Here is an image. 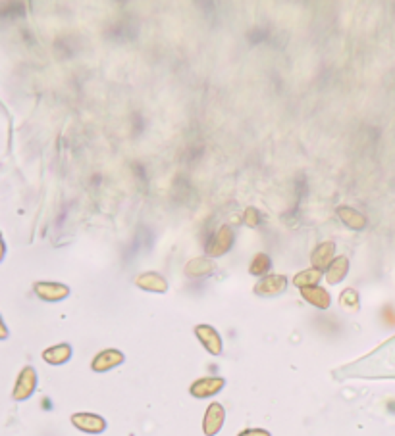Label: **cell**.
<instances>
[{"instance_id":"cell-1","label":"cell","mask_w":395,"mask_h":436,"mask_svg":"<svg viewBox=\"0 0 395 436\" xmlns=\"http://www.w3.org/2000/svg\"><path fill=\"white\" fill-rule=\"evenodd\" d=\"M234 240H235L234 229H232L230 225H222V227L209 238V242L204 246V254H207V258H210V260L222 258V256L228 254V252L232 250Z\"/></svg>"},{"instance_id":"cell-2","label":"cell","mask_w":395,"mask_h":436,"mask_svg":"<svg viewBox=\"0 0 395 436\" xmlns=\"http://www.w3.org/2000/svg\"><path fill=\"white\" fill-rule=\"evenodd\" d=\"M37 371H35V367L31 365H25L24 369L20 371L16 379V384H14V390H12V398L16 400V402H25V400H29V398L35 394V390H37Z\"/></svg>"},{"instance_id":"cell-3","label":"cell","mask_w":395,"mask_h":436,"mask_svg":"<svg viewBox=\"0 0 395 436\" xmlns=\"http://www.w3.org/2000/svg\"><path fill=\"white\" fill-rule=\"evenodd\" d=\"M72 425L81 433L85 435H103L108 427V423L103 415H97V413H89V412H80L73 413L72 417Z\"/></svg>"},{"instance_id":"cell-4","label":"cell","mask_w":395,"mask_h":436,"mask_svg":"<svg viewBox=\"0 0 395 436\" xmlns=\"http://www.w3.org/2000/svg\"><path fill=\"white\" fill-rule=\"evenodd\" d=\"M288 277L285 275H280V273H272V275H267V277L258 279V283L253 288V293L260 296V298H276L280 294L285 293L288 288Z\"/></svg>"},{"instance_id":"cell-5","label":"cell","mask_w":395,"mask_h":436,"mask_svg":"<svg viewBox=\"0 0 395 436\" xmlns=\"http://www.w3.org/2000/svg\"><path fill=\"white\" fill-rule=\"evenodd\" d=\"M224 387H226L224 377H201V379L191 382L189 394L193 398H199V400H204V398L216 396L218 392L224 390Z\"/></svg>"},{"instance_id":"cell-6","label":"cell","mask_w":395,"mask_h":436,"mask_svg":"<svg viewBox=\"0 0 395 436\" xmlns=\"http://www.w3.org/2000/svg\"><path fill=\"white\" fill-rule=\"evenodd\" d=\"M195 336L199 338V342L202 344V348L209 352L210 356H220L222 350H224V342H222V336L218 333L216 329L212 325H207V323H201L193 329Z\"/></svg>"},{"instance_id":"cell-7","label":"cell","mask_w":395,"mask_h":436,"mask_svg":"<svg viewBox=\"0 0 395 436\" xmlns=\"http://www.w3.org/2000/svg\"><path fill=\"white\" fill-rule=\"evenodd\" d=\"M224 423H226L224 405L218 404V402L209 404L207 412H204V417H202V433H204V436H216L224 427Z\"/></svg>"},{"instance_id":"cell-8","label":"cell","mask_w":395,"mask_h":436,"mask_svg":"<svg viewBox=\"0 0 395 436\" xmlns=\"http://www.w3.org/2000/svg\"><path fill=\"white\" fill-rule=\"evenodd\" d=\"M33 290L43 302H62L70 296V286L52 281H39L33 285Z\"/></svg>"},{"instance_id":"cell-9","label":"cell","mask_w":395,"mask_h":436,"mask_svg":"<svg viewBox=\"0 0 395 436\" xmlns=\"http://www.w3.org/2000/svg\"><path fill=\"white\" fill-rule=\"evenodd\" d=\"M124 361H126V356H124L121 350L106 348L100 350L97 356L93 357L91 369L95 373H108L112 371V369H116V367L124 364Z\"/></svg>"},{"instance_id":"cell-10","label":"cell","mask_w":395,"mask_h":436,"mask_svg":"<svg viewBox=\"0 0 395 436\" xmlns=\"http://www.w3.org/2000/svg\"><path fill=\"white\" fill-rule=\"evenodd\" d=\"M133 283L137 288L141 290H147V293H156V294H164L168 293V281L162 277L161 273H156V271H145V273H141L137 277L133 279Z\"/></svg>"},{"instance_id":"cell-11","label":"cell","mask_w":395,"mask_h":436,"mask_svg":"<svg viewBox=\"0 0 395 436\" xmlns=\"http://www.w3.org/2000/svg\"><path fill=\"white\" fill-rule=\"evenodd\" d=\"M334 258H336V242L326 240V242H320V244L313 250V254H311V263H313L315 270L326 271L328 270V265L334 262Z\"/></svg>"},{"instance_id":"cell-12","label":"cell","mask_w":395,"mask_h":436,"mask_svg":"<svg viewBox=\"0 0 395 436\" xmlns=\"http://www.w3.org/2000/svg\"><path fill=\"white\" fill-rule=\"evenodd\" d=\"M336 214H338L339 221L345 225L347 229L353 231H363L366 225H368V219L366 215L361 214L359 210L351 206H338L336 208Z\"/></svg>"},{"instance_id":"cell-13","label":"cell","mask_w":395,"mask_h":436,"mask_svg":"<svg viewBox=\"0 0 395 436\" xmlns=\"http://www.w3.org/2000/svg\"><path fill=\"white\" fill-rule=\"evenodd\" d=\"M72 356L73 348L72 344H68V342H60V344L43 350V359L49 365H64L72 359Z\"/></svg>"},{"instance_id":"cell-14","label":"cell","mask_w":395,"mask_h":436,"mask_svg":"<svg viewBox=\"0 0 395 436\" xmlns=\"http://www.w3.org/2000/svg\"><path fill=\"white\" fill-rule=\"evenodd\" d=\"M214 271H216V263L207 256H199V258H193L186 263V275L191 279H202L210 273H214Z\"/></svg>"},{"instance_id":"cell-15","label":"cell","mask_w":395,"mask_h":436,"mask_svg":"<svg viewBox=\"0 0 395 436\" xmlns=\"http://www.w3.org/2000/svg\"><path fill=\"white\" fill-rule=\"evenodd\" d=\"M349 273V258L347 256H336L334 262L324 271V279L328 285H339Z\"/></svg>"},{"instance_id":"cell-16","label":"cell","mask_w":395,"mask_h":436,"mask_svg":"<svg viewBox=\"0 0 395 436\" xmlns=\"http://www.w3.org/2000/svg\"><path fill=\"white\" fill-rule=\"evenodd\" d=\"M303 300L308 302L311 306H315L318 309H328L331 306V296L330 293L322 288V286H308L301 290Z\"/></svg>"},{"instance_id":"cell-17","label":"cell","mask_w":395,"mask_h":436,"mask_svg":"<svg viewBox=\"0 0 395 436\" xmlns=\"http://www.w3.org/2000/svg\"><path fill=\"white\" fill-rule=\"evenodd\" d=\"M320 281H322V271L308 267V270L299 271L297 275L293 277V285L297 286L299 290H303V288H308V286H318Z\"/></svg>"},{"instance_id":"cell-18","label":"cell","mask_w":395,"mask_h":436,"mask_svg":"<svg viewBox=\"0 0 395 436\" xmlns=\"http://www.w3.org/2000/svg\"><path fill=\"white\" fill-rule=\"evenodd\" d=\"M339 306L345 313H359L361 309V298L355 288H345L343 293L339 294Z\"/></svg>"},{"instance_id":"cell-19","label":"cell","mask_w":395,"mask_h":436,"mask_svg":"<svg viewBox=\"0 0 395 436\" xmlns=\"http://www.w3.org/2000/svg\"><path fill=\"white\" fill-rule=\"evenodd\" d=\"M272 267V260L270 256L264 254V252H258V254L253 256V260L249 263V273L255 275V277H267V273Z\"/></svg>"},{"instance_id":"cell-20","label":"cell","mask_w":395,"mask_h":436,"mask_svg":"<svg viewBox=\"0 0 395 436\" xmlns=\"http://www.w3.org/2000/svg\"><path fill=\"white\" fill-rule=\"evenodd\" d=\"M243 221H245V225H247V227L255 229V227H258V225H260V212H258L255 206L247 208V210L243 212Z\"/></svg>"},{"instance_id":"cell-21","label":"cell","mask_w":395,"mask_h":436,"mask_svg":"<svg viewBox=\"0 0 395 436\" xmlns=\"http://www.w3.org/2000/svg\"><path fill=\"white\" fill-rule=\"evenodd\" d=\"M237 436H272L267 428H245Z\"/></svg>"},{"instance_id":"cell-22","label":"cell","mask_w":395,"mask_h":436,"mask_svg":"<svg viewBox=\"0 0 395 436\" xmlns=\"http://www.w3.org/2000/svg\"><path fill=\"white\" fill-rule=\"evenodd\" d=\"M8 336H10L8 327H6V323H4V319H2V316H0V341H6Z\"/></svg>"},{"instance_id":"cell-23","label":"cell","mask_w":395,"mask_h":436,"mask_svg":"<svg viewBox=\"0 0 395 436\" xmlns=\"http://www.w3.org/2000/svg\"><path fill=\"white\" fill-rule=\"evenodd\" d=\"M4 254H6V244H4V240L0 238V262L4 260Z\"/></svg>"}]
</instances>
